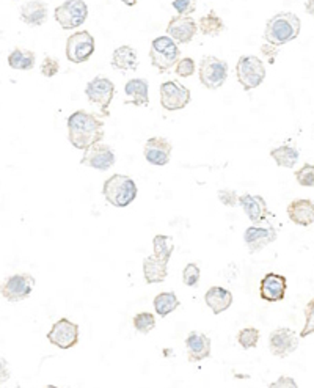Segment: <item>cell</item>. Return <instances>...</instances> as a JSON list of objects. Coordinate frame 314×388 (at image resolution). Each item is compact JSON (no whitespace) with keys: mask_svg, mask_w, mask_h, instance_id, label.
I'll return each instance as SVG.
<instances>
[{"mask_svg":"<svg viewBox=\"0 0 314 388\" xmlns=\"http://www.w3.org/2000/svg\"><path fill=\"white\" fill-rule=\"evenodd\" d=\"M168 277V263L161 258H157L156 255L146 256L143 260V278L148 285H154V283H162L167 280Z\"/></svg>","mask_w":314,"mask_h":388,"instance_id":"cell-24","label":"cell"},{"mask_svg":"<svg viewBox=\"0 0 314 388\" xmlns=\"http://www.w3.org/2000/svg\"><path fill=\"white\" fill-rule=\"evenodd\" d=\"M35 277L30 274H14L3 282L0 291H2L3 299H7L8 302H22V300L30 296L33 288H35Z\"/></svg>","mask_w":314,"mask_h":388,"instance_id":"cell-11","label":"cell"},{"mask_svg":"<svg viewBox=\"0 0 314 388\" xmlns=\"http://www.w3.org/2000/svg\"><path fill=\"white\" fill-rule=\"evenodd\" d=\"M305 8H306V13L311 14L314 18V0H308V2L305 3Z\"/></svg>","mask_w":314,"mask_h":388,"instance_id":"cell-43","label":"cell"},{"mask_svg":"<svg viewBox=\"0 0 314 388\" xmlns=\"http://www.w3.org/2000/svg\"><path fill=\"white\" fill-rule=\"evenodd\" d=\"M217 196L220 200V203L229 207H234L239 205V195L233 189H222L217 192Z\"/></svg>","mask_w":314,"mask_h":388,"instance_id":"cell-40","label":"cell"},{"mask_svg":"<svg viewBox=\"0 0 314 388\" xmlns=\"http://www.w3.org/2000/svg\"><path fill=\"white\" fill-rule=\"evenodd\" d=\"M271 157L278 167L294 168L295 163L299 162V151H297L295 146L286 144V145L273 148L271 151Z\"/></svg>","mask_w":314,"mask_h":388,"instance_id":"cell-28","label":"cell"},{"mask_svg":"<svg viewBox=\"0 0 314 388\" xmlns=\"http://www.w3.org/2000/svg\"><path fill=\"white\" fill-rule=\"evenodd\" d=\"M95 38L88 30H80L66 40V58L71 63H85L95 54Z\"/></svg>","mask_w":314,"mask_h":388,"instance_id":"cell-9","label":"cell"},{"mask_svg":"<svg viewBox=\"0 0 314 388\" xmlns=\"http://www.w3.org/2000/svg\"><path fill=\"white\" fill-rule=\"evenodd\" d=\"M115 161H117V157H115L113 150L110 148L109 145L99 141V144H95L84 151L80 163L85 167L95 168V170L99 172H107L109 168L115 166Z\"/></svg>","mask_w":314,"mask_h":388,"instance_id":"cell-14","label":"cell"},{"mask_svg":"<svg viewBox=\"0 0 314 388\" xmlns=\"http://www.w3.org/2000/svg\"><path fill=\"white\" fill-rule=\"evenodd\" d=\"M112 68L120 73H129L139 68V56L131 46H120L112 54Z\"/></svg>","mask_w":314,"mask_h":388,"instance_id":"cell-25","label":"cell"},{"mask_svg":"<svg viewBox=\"0 0 314 388\" xmlns=\"http://www.w3.org/2000/svg\"><path fill=\"white\" fill-rule=\"evenodd\" d=\"M271 387H297V382L291 379V377L282 376L277 382H273V384H271Z\"/></svg>","mask_w":314,"mask_h":388,"instance_id":"cell-42","label":"cell"},{"mask_svg":"<svg viewBox=\"0 0 314 388\" xmlns=\"http://www.w3.org/2000/svg\"><path fill=\"white\" fill-rule=\"evenodd\" d=\"M261 52H262V56L267 57L271 65H273L275 60H277V56H278V46H273V45H271V43H266V45L261 46Z\"/></svg>","mask_w":314,"mask_h":388,"instance_id":"cell-41","label":"cell"},{"mask_svg":"<svg viewBox=\"0 0 314 388\" xmlns=\"http://www.w3.org/2000/svg\"><path fill=\"white\" fill-rule=\"evenodd\" d=\"M68 139L77 150L85 151L104 139V123L96 115L76 111L68 117Z\"/></svg>","mask_w":314,"mask_h":388,"instance_id":"cell-1","label":"cell"},{"mask_svg":"<svg viewBox=\"0 0 314 388\" xmlns=\"http://www.w3.org/2000/svg\"><path fill=\"white\" fill-rule=\"evenodd\" d=\"M55 21L63 30H73L80 27L88 18V5L85 0H65L55 8Z\"/></svg>","mask_w":314,"mask_h":388,"instance_id":"cell-8","label":"cell"},{"mask_svg":"<svg viewBox=\"0 0 314 388\" xmlns=\"http://www.w3.org/2000/svg\"><path fill=\"white\" fill-rule=\"evenodd\" d=\"M239 205L242 209L250 218L253 225H260L264 220H267L272 216V212L269 211L266 200L261 195H251V194H244L239 196Z\"/></svg>","mask_w":314,"mask_h":388,"instance_id":"cell-19","label":"cell"},{"mask_svg":"<svg viewBox=\"0 0 314 388\" xmlns=\"http://www.w3.org/2000/svg\"><path fill=\"white\" fill-rule=\"evenodd\" d=\"M172 7L179 16H190L197 10V0H173Z\"/></svg>","mask_w":314,"mask_h":388,"instance_id":"cell-38","label":"cell"},{"mask_svg":"<svg viewBox=\"0 0 314 388\" xmlns=\"http://www.w3.org/2000/svg\"><path fill=\"white\" fill-rule=\"evenodd\" d=\"M153 305H154V310H156V313L161 316V318H165V316L173 313L176 308H179L181 302H179L178 296H176L173 291H170V293L157 294V296L153 300Z\"/></svg>","mask_w":314,"mask_h":388,"instance_id":"cell-29","label":"cell"},{"mask_svg":"<svg viewBox=\"0 0 314 388\" xmlns=\"http://www.w3.org/2000/svg\"><path fill=\"white\" fill-rule=\"evenodd\" d=\"M289 220L299 227H310L314 223V201L308 198H295L286 207Z\"/></svg>","mask_w":314,"mask_h":388,"instance_id":"cell-21","label":"cell"},{"mask_svg":"<svg viewBox=\"0 0 314 388\" xmlns=\"http://www.w3.org/2000/svg\"><path fill=\"white\" fill-rule=\"evenodd\" d=\"M10 68L18 69V71H30L33 69L36 63V56L33 51H27V49H19L16 47L14 51L10 52L7 58Z\"/></svg>","mask_w":314,"mask_h":388,"instance_id":"cell-27","label":"cell"},{"mask_svg":"<svg viewBox=\"0 0 314 388\" xmlns=\"http://www.w3.org/2000/svg\"><path fill=\"white\" fill-rule=\"evenodd\" d=\"M124 93L129 98L131 104L140 107V106H148L150 104V84L146 79H131L126 82L124 85Z\"/></svg>","mask_w":314,"mask_h":388,"instance_id":"cell-26","label":"cell"},{"mask_svg":"<svg viewBox=\"0 0 314 388\" xmlns=\"http://www.w3.org/2000/svg\"><path fill=\"white\" fill-rule=\"evenodd\" d=\"M205 302L214 315H222L233 305V293L223 286H211L205 294Z\"/></svg>","mask_w":314,"mask_h":388,"instance_id":"cell-23","label":"cell"},{"mask_svg":"<svg viewBox=\"0 0 314 388\" xmlns=\"http://www.w3.org/2000/svg\"><path fill=\"white\" fill-rule=\"evenodd\" d=\"M228 63L214 56H205L198 65V78L208 90H217L228 79Z\"/></svg>","mask_w":314,"mask_h":388,"instance_id":"cell-5","label":"cell"},{"mask_svg":"<svg viewBox=\"0 0 314 388\" xmlns=\"http://www.w3.org/2000/svg\"><path fill=\"white\" fill-rule=\"evenodd\" d=\"M175 71L179 78H190V76L195 74V60L190 57L179 58V62L176 63L175 67Z\"/></svg>","mask_w":314,"mask_h":388,"instance_id":"cell-37","label":"cell"},{"mask_svg":"<svg viewBox=\"0 0 314 388\" xmlns=\"http://www.w3.org/2000/svg\"><path fill=\"white\" fill-rule=\"evenodd\" d=\"M236 76L244 90L251 91L266 79V67L256 56H242L236 63Z\"/></svg>","mask_w":314,"mask_h":388,"instance_id":"cell-6","label":"cell"},{"mask_svg":"<svg viewBox=\"0 0 314 388\" xmlns=\"http://www.w3.org/2000/svg\"><path fill=\"white\" fill-rule=\"evenodd\" d=\"M47 3L43 0H30L25 2L19 10V16L22 23L30 27H40L47 21Z\"/></svg>","mask_w":314,"mask_h":388,"instance_id":"cell-22","label":"cell"},{"mask_svg":"<svg viewBox=\"0 0 314 388\" xmlns=\"http://www.w3.org/2000/svg\"><path fill=\"white\" fill-rule=\"evenodd\" d=\"M314 333V297L305 307V326L300 332V338H306Z\"/></svg>","mask_w":314,"mask_h":388,"instance_id":"cell-36","label":"cell"},{"mask_svg":"<svg viewBox=\"0 0 314 388\" xmlns=\"http://www.w3.org/2000/svg\"><path fill=\"white\" fill-rule=\"evenodd\" d=\"M173 145L165 137H151L146 140L145 148H143V156L148 163L156 167H164L170 162L172 157Z\"/></svg>","mask_w":314,"mask_h":388,"instance_id":"cell-17","label":"cell"},{"mask_svg":"<svg viewBox=\"0 0 314 388\" xmlns=\"http://www.w3.org/2000/svg\"><path fill=\"white\" fill-rule=\"evenodd\" d=\"M47 340L54 346L63 349V351L73 349L79 343V326L66 318L58 319L52 326V329L49 330Z\"/></svg>","mask_w":314,"mask_h":388,"instance_id":"cell-12","label":"cell"},{"mask_svg":"<svg viewBox=\"0 0 314 388\" xmlns=\"http://www.w3.org/2000/svg\"><path fill=\"white\" fill-rule=\"evenodd\" d=\"M137 184L128 174H112L102 184L104 198L115 207H128L137 198Z\"/></svg>","mask_w":314,"mask_h":388,"instance_id":"cell-3","label":"cell"},{"mask_svg":"<svg viewBox=\"0 0 314 388\" xmlns=\"http://www.w3.org/2000/svg\"><path fill=\"white\" fill-rule=\"evenodd\" d=\"M87 100L90 101L93 106H98L99 112L102 117H109L110 115V104L115 96V84L110 79L104 78V76H96L95 79H91L85 87Z\"/></svg>","mask_w":314,"mask_h":388,"instance_id":"cell-7","label":"cell"},{"mask_svg":"<svg viewBox=\"0 0 314 388\" xmlns=\"http://www.w3.org/2000/svg\"><path fill=\"white\" fill-rule=\"evenodd\" d=\"M299 344L300 338L295 335L293 329H288V327H278L269 335V349H271L272 355L278 358L289 357L291 354L295 352Z\"/></svg>","mask_w":314,"mask_h":388,"instance_id":"cell-13","label":"cell"},{"mask_svg":"<svg viewBox=\"0 0 314 388\" xmlns=\"http://www.w3.org/2000/svg\"><path fill=\"white\" fill-rule=\"evenodd\" d=\"M277 229L275 227H258L253 225L245 229L244 240L245 245L249 247V251L253 253H260L262 249H266L269 244H272L277 240Z\"/></svg>","mask_w":314,"mask_h":388,"instance_id":"cell-18","label":"cell"},{"mask_svg":"<svg viewBox=\"0 0 314 388\" xmlns=\"http://www.w3.org/2000/svg\"><path fill=\"white\" fill-rule=\"evenodd\" d=\"M198 29L206 36H217L225 30V24L222 18L214 10H211V12L201 16L200 21H198Z\"/></svg>","mask_w":314,"mask_h":388,"instance_id":"cell-30","label":"cell"},{"mask_svg":"<svg viewBox=\"0 0 314 388\" xmlns=\"http://www.w3.org/2000/svg\"><path fill=\"white\" fill-rule=\"evenodd\" d=\"M58 69H60V63L57 58H54L51 56L44 57L41 63V74L44 78H54V76L58 73Z\"/></svg>","mask_w":314,"mask_h":388,"instance_id":"cell-39","label":"cell"},{"mask_svg":"<svg viewBox=\"0 0 314 388\" xmlns=\"http://www.w3.org/2000/svg\"><path fill=\"white\" fill-rule=\"evenodd\" d=\"M187 360L190 363H198L211 357V338L201 332H190L186 338Z\"/></svg>","mask_w":314,"mask_h":388,"instance_id":"cell-20","label":"cell"},{"mask_svg":"<svg viewBox=\"0 0 314 388\" xmlns=\"http://www.w3.org/2000/svg\"><path fill=\"white\" fill-rule=\"evenodd\" d=\"M153 251H154L153 255H156L157 258H161L168 263L175 251L173 238L167 236V234H156V236L153 238Z\"/></svg>","mask_w":314,"mask_h":388,"instance_id":"cell-31","label":"cell"},{"mask_svg":"<svg viewBox=\"0 0 314 388\" xmlns=\"http://www.w3.org/2000/svg\"><path fill=\"white\" fill-rule=\"evenodd\" d=\"M295 179L302 187H314V163H305L295 172Z\"/></svg>","mask_w":314,"mask_h":388,"instance_id":"cell-35","label":"cell"},{"mask_svg":"<svg viewBox=\"0 0 314 388\" xmlns=\"http://www.w3.org/2000/svg\"><path fill=\"white\" fill-rule=\"evenodd\" d=\"M200 277H201V271L198 264L195 263H189L186 264L184 271H183V282L186 286H190V288H197L200 285Z\"/></svg>","mask_w":314,"mask_h":388,"instance_id":"cell-34","label":"cell"},{"mask_svg":"<svg viewBox=\"0 0 314 388\" xmlns=\"http://www.w3.org/2000/svg\"><path fill=\"white\" fill-rule=\"evenodd\" d=\"M198 23L190 16H175L167 25V35L172 36L178 45H189L198 34Z\"/></svg>","mask_w":314,"mask_h":388,"instance_id":"cell-16","label":"cell"},{"mask_svg":"<svg viewBox=\"0 0 314 388\" xmlns=\"http://www.w3.org/2000/svg\"><path fill=\"white\" fill-rule=\"evenodd\" d=\"M260 336H261V333L256 329V327H244V329H240L238 332L236 340H238L239 346L247 351V349H253L258 346V343H260Z\"/></svg>","mask_w":314,"mask_h":388,"instance_id":"cell-32","label":"cell"},{"mask_svg":"<svg viewBox=\"0 0 314 388\" xmlns=\"http://www.w3.org/2000/svg\"><path fill=\"white\" fill-rule=\"evenodd\" d=\"M124 5H128V7H135L137 5V0H121Z\"/></svg>","mask_w":314,"mask_h":388,"instance_id":"cell-44","label":"cell"},{"mask_svg":"<svg viewBox=\"0 0 314 388\" xmlns=\"http://www.w3.org/2000/svg\"><path fill=\"white\" fill-rule=\"evenodd\" d=\"M300 29L302 23L299 16L289 12L277 13L266 23L264 40L273 46L288 45L300 35Z\"/></svg>","mask_w":314,"mask_h":388,"instance_id":"cell-2","label":"cell"},{"mask_svg":"<svg viewBox=\"0 0 314 388\" xmlns=\"http://www.w3.org/2000/svg\"><path fill=\"white\" fill-rule=\"evenodd\" d=\"M288 289V278L282 274L269 272L260 282V297L264 302H283Z\"/></svg>","mask_w":314,"mask_h":388,"instance_id":"cell-15","label":"cell"},{"mask_svg":"<svg viewBox=\"0 0 314 388\" xmlns=\"http://www.w3.org/2000/svg\"><path fill=\"white\" fill-rule=\"evenodd\" d=\"M132 326H134V329L139 333L148 335L156 327V316L153 313H148V311H142V313H137L132 318Z\"/></svg>","mask_w":314,"mask_h":388,"instance_id":"cell-33","label":"cell"},{"mask_svg":"<svg viewBox=\"0 0 314 388\" xmlns=\"http://www.w3.org/2000/svg\"><path fill=\"white\" fill-rule=\"evenodd\" d=\"M179 56L181 52L178 43H176L172 36L164 35L154 38L151 41V49H150L151 65L161 74H165L167 71L176 67V63L179 62Z\"/></svg>","mask_w":314,"mask_h":388,"instance_id":"cell-4","label":"cell"},{"mask_svg":"<svg viewBox=\"0 0 314 388\" xmlns=\"http://www.w3.org/2000/svg\"><path fill=\"white\" fill-rule=\"evenodd\" d=\"M159 93H161V106L167 112L183 111L192 101L190 90L178 80L164 82Z\"/></svg>","mask_w":314,"mask_h":388,"instance_id":"cell-10","label":"cell"}]
</instances>
